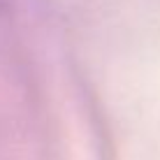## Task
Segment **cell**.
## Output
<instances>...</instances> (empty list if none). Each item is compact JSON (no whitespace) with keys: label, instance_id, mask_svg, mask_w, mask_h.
Instances as JSON below:
<instances>
[{"label":"cell","instance_id":"cell-1","mask_svg":"<svg viewBox=\"0 0 160 160\" xmlns=\"http://www.w3.org/2000/svg\"><path fill=\"white\" fill-rule=\"evenodd\" d=\"M5 7V0H0V9H2Z\"/></svg>","mask_w":160,"mask_h":160}]
</instances>
